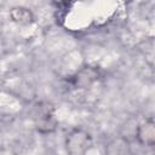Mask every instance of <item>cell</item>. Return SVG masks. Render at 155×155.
I'll return each mask as SVG.
<instances>
[{
  "label": "cell",
  "instance_id": "6da1fadb",
  "mask_svg": "<svg viewBox=\"0 0 155 155\" xmlns=\"http://www.w3.org/2000/svg\"><path fill=\"white\" fill-rule=\"evenodd\" d=\"M92 145V137L81 128L73 130L65 139V149L68 155H86Z\"/></svg>",
  "mask_w": 155,
  "mask_h": 155
},
{
  "label": "cell",
  "instance_id": "5b68a950",
  "mask_svg": "<svg viewBox=\"0 0 155 155\" xmlns=\"http://www.w3.org/2000/svg\"><path fill=\"white\" fill-rule=\"evenodd\" d=\"M10 17L13 22L18 23V24H23V25H27V24H30L33 21H34V15L33 12L27 8V7H23V6H16V7H12L10 10Z\"/></svg>",
  "mask_w": 155,
  "mask_h": 155
},
{
  "label": "cell",
  "instance_id": "277c9868",
  "mask_svg": "<svg viewBox=\"0 0 155 155\" xmlns=\"http://www.w3.org/2000/svg\"><path fill=\"white\" fill-rule=\"evenodd\" d=\"M36 128L39 132L47 133L56 128V121L52 116V109L48 110L47 107H39V115L36 117Z\"/></svg>",
  "mask_w": 155,
  "mask_h": 155
},
{
  "label": "cell",
  "instance_id": "7a4b0ae2",
  "mask_svg": "<svg viewBox=\"0 0 155 155\" xmlns=\"http://www.w3.org/2000/svg\"><path fill=\"white\" fill-rule=\"evenodd\" d=\"M99 76V71L94 67H82L73 78V84L79 88H86L91 86L94 81H97Z\"/></svg>",
  "mask_w": 155,
  "mask_h": 155
},
{
  "label": "cell",
  "instance_id": "3957f363",
  "mask_svg": "<svg viewBox=\"0 0 155 155\" xmlns=\"http://www.w3.org/2000/svg\"><path fill=\"white\" fill-rule=\"evenodd\" d=\"M136 137L143 145L153 147L155 144V124L153 119H148L138 125L136 130Z\"/></svg>",
  "mask_w": 155,
  "mask_h": 155
}]
</instances>
